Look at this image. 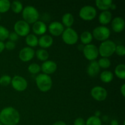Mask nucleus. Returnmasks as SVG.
Masks as SVG:
<instances>
[{"mask_svg": "<svg viewBox=\"0 0 125 125\" xmlns=\"http://www.w3.org/2000/svg\"><path fill=\"white\" fill-rule=\"evenodd\" d=\"M20 120L19 112L12 107H5L0 112V122L3 125H17Z\"/></svg>", "mask_w": 125, "mask_h": 125, "instance_id": "nucleus-1", "label": "nucleus"}, {"mask_svg": "<svg viewBox=\"0 0 125 125\" xmlns=\"http://www.w3.org/2000/svg\"><path fill=\"white\" fill-rule=\"evenodd\" d=\"M35 83L39 90L42 92H47L52 87V81L49 75L41 73L37 76Z\"/></svg>", "mask_w": 125, "mask_h": 125, "instance_id": "nucleus-2", "label": "nucleus"}, {"mask_svg": "<svg viewBox=\"0 0 125 125\" xmlns=\"http://www.w3.org/2000/svg\"><path fill=\"white\" fill-rule=\"evenodd\" d=\"M116 45L112 40H106L103 41L98 48L99 54L102 57H108L112 56L115 51Z\"/></svg>", "mask_w": 125, "mask_h": 125, "instance_id": "nucleus-3", "label": "nucleus"}, {"mask_svg": "<svg viewBox=\"0 0 125 125\" xmlns=\"http://www.w3.org/2000/svg\"><path fill=\"white\" fill-rule=\"evenodd\" d=\"M22 16L26 22L29 23H34L38 21L39 18V13L36 8L32 6H27L23 9Z\"/></svg>", "mask_w": 125, "mask_h": 125, "instance_id": "nucleus-4", "label": "nucleus"}, {"mask_svg": "<svg viewBox=\"0 0 125 125\" xmlns=\"http://www.w3.org/2000/svg\"><path fill=\"white\" fill-rule=\"evenodd\" d=\"M111 34L110 29L106 26H99L93 30L92 36L99 41H105L108 40Z\"/></svg>", "mask_w": 125, "mask_h": 125, "instance_id": "nucleus-5", "label": "nucleus"}, {"mask_svg": "<svg viewBox=\"0 0 125 125\" xmlns=\"http://www.w3.org/2000/svg\"><path fill=\"white\" fill-rule=\"evenodd\" d=\"M62 38L65 43L74 45L78 40V34L74 29L72 28H67L62 32Z\"/></svg>", "mask_w": 125, "mask_h": 125, "instance_id": "nucleus-6", "label": "nucleus"}, {"mask_svg": "<svg viewBox=\"0 0 125 125\" xmlns=\"http://www.w3.org/2000/svg\"><path fill=\"white\" fill-rule=\"evenodd\" d=\"M96 13V10L94 6L87 5L83 6L79 12V15L84 20L90 21L95 18Z\"/></svg>", "mask_w": 125, "mask_h": 125, "instance_id": "nucleus-7", "label": "nucleus"}, {"mask_svg": "<svg viewBox=\"0 0 125 125\" xmlns=\"http://www.w3.org/2000/svg\"><path fill=\"white\" fill-rule=\"evenodd\" d=\"M83 53L87 59L90 61H94L98 56V48L94 44H88L84 46Z\"/></svg>", "mask_w": 125, "mask_h": 125, "instance_id": "nucleus-8", "label": "nucleus"}, {"mask_svg": "<svg viewBox=\"0 0 125 125\" xmlns=\"http://www.w3.org/2000/svg\"><path fill=\"white\" fill-rule=\"evenodd\" d=\"M15 32L18 36H26L30 32L29 24L24 20H18L14 24Z\"/></svg>", "mask_w": 125, "mask_h": 125, "instance_id": "nucleus-9", "label": "nucleus"}, {"mask_svg": "<svg viewBox=\"0 0 125 125\" xmlns=\"http://www.w3.org/2000/svg\"><path fill=\"white\" fill-rule=\"evenodd\" d=\"M11 84L15 90L18 92L24 91L28 87L26 79L21 76L16 75L12 78Z\"/></svg>", "mask_w": 125, "mask_h": 125, "instance_id": "nucleus-10", "label": "nucleus"}, {"mask_svg": "<svg viewBox=\"0 0 125 125\" xmlns=\"http://www.w3.org/2000/svg\"><path fill=\"white\" fill-rule=\"evenodd\" d=\"M91 95L95 100L97 101H104L107 98V92L103 87L95 86L92 89Z\"/></svg>", "mask_w": 125, "mask_h": 125, "instance_id": "nucleus-11", "label": "nucleus"}, {"mask_svg": "<svg viewBox=\"0 0 125 125\" xmlns=\"http://www.w3.org/2000/svg\"><path fill=\"white\" fill-rule=\"evenodd\" d=\"M50 32L54 36H59L61 35L64 31V26L62 23L59 21H52L48 26Z\"/></svg>", "mask_w": 125, "mask_h": 125, "instance_id": "nucleus-12", "label": "nucleus"}, {"mask_svg": "<svg viewBox=\"0 0 125 125\" xmlns=\"http://www.w3.org/2000/svg\"><path fill=\"white\" fill-rule=\"evenodd\" d=\"M35 55V51L31 47H24L20 50L19 52V57L22 61L28 62L31 61Z\"/></svg>", "mask_w": 125, "mask_h": 125, "instance_id": "nucleus-13", "label": "nucleus"}, {"mask_svg": "<svg viewBox=\"0 0 125 125\" xmlns=\"http://www.w3.org/2000/svg\"><path fill=\"white\" fill-rule=\"evenodd\" d=\"M40 68L44 74L49 75V74H52L56 72V70H57V64L54 61L47 60L42 64Z\"/></svg>", "mask_w": 125, "mask_h": 125, "instance_id": "nucleus-14", "label": "nucleus"}, {"mask_svg": "<svg viewBox=\"0 0 125 125\" xmlns=\"http://www.w3.org/2000/svg\"><path fill=\"white\" fill-rule=\"evenodd\" d=\"M111 26L114 31L116 32H120L123 31L125 28V23L124 19L120 17H115L112 20Z\"/></svg>", "mask_w": 125, "mask_h": 125, "instance_id": "nucleus-15", "label": "nucleus"}, {"mask_svg": "<svg viewBox=\"0 0 125 125\" xmlns=\"http://www.w3.org/2000/svg\"><path fill=\"white\" fill-rule=\"evenodd\" d=\"M47 27L46 24L42 21H37L32 25V31L35 34L37 35H42L46 31Z\"/></svg>", "mask_w": 125, "mask_h": 125, "instance_id": "nucleus-16", "label": "nucleus"}, {"mask_svg": "<svg viewBox=\"0 0 125 125\" xmlns=\"http://www.w3.org/2000/svg\"><path fill=\"white\" fill-rule=\"evenodd\" d=\"M53 43V39L50 35H43L38 40V44L42 48H47L50 47Z\"/></svg>", "mask_w": 125, "mask_h": 125, "instance_id": "nucleus-17", "label": "nucleus"}, {"mask_svg": "<svg viewBox=\"0 0 125 125\" xmlns=\"http://www.w3.org/2000/svg\"><path fill=\"white\" fill-rule=\"evenodd\" d=\"M100 70V67L98 63V61L94 60L89 63L87 68V72L89 76L94 77L98 74Z\"/></svg>", "mask_w": 125, "mask_h": 125, "instance_id": "nucleus-18", "label": "nucleus"}, {"mask_svg": "<svg viewBox=\"0 0 125 125\" xmlns=\"http://www.w3.org/2000/svg\"><path fill=\"white\" fill-rule=\"evenodd\" d=\"M98 20L99 22L103 26L108 24L112 20V13L109 10L103 11L99 15Z\"/></svg>", "mask_w": 125, "mask_h": 125, "instance_id": "nucleus-19", "label": "nucleus"}, {"mask_svg": "<svg viewBox=\"0 0 125 125\" xmlns=\"http://www.w3.org/2000/svg\"><path fill=\"white\" fill-rule=\"evenodd\" d=\"M95 3L99 9L104 11L109 9L113 2L112 0H96Z\"/></svg>", "mask_w": 125, "mask_h": 125, "instance_id": "nucleus-20", "label": "nucleus"}, {"mask_svg": "<svg viewBox=\"0 0 125 125\" xmlns=\"http://www.w3.org/2000/svg\"><path fill=\"white\" fill-rule=\"evenodd\" d=\"M62 24L67 28H70L74 23V17L71 13H66L62 16Z\"/></svg>", "mask_w": 125, "mask_h": 125, "instance_id": "nucleus-21", "label": "nucleus"}, {"mask_svg": "<svg viewBox=\"0 0 125 125\" xmlns=\"http://www.w3.org/2000/svg\"><path fill=\"white\" fill-rule=\"evenodd\" d=\"M38 38L35 34H29L26 36L25 42L28 46L31 47H35L38 45Z\"/></svg>", "mask_w": 125, "mask_h": 125, "instance_id": "nucleus-22", "label": "nucleus"}, {"mask_svg": "<svg viewBox=\"0 0 125 125\" xmlns=\"http://www.w3.org/2000/svg\"><path fill=\"white\" fill-rule=\"evenodd\" d=\"M80 39L81 42L84 45H88L92 41L93 36L92 34L89 31H84L81 34Z\"/></svg>", "mask_w": 125, "mask_h": 125, "instance_id": "nucleus-23", "label": "nucleus"}, {"mask_svg": "<svg viewBox=\"0 0 125 125\" xmlns=\"http://www.w3.org/2000/svg\"><path fill=\"white\" fill-rule=\"evenodd\" d=\"M113 78L114 74L111 71H104L100 74V79L103 82L105 83H110L111 81H112Z\"/></svg>", "mask_w": 125, "mask_h": 125, "instance_id": "nucleus-24", "label": "nucleus"}, {"mask_svg": "<svg viewBox=\"0 0 125 125\" xmlns=\"http://www.w3.org/2000/svg\"><path fill=\"white\" fill-rule=\"evenodd\" d=\"M35 54L36 55L37 57L39 60L42 61H44V62L47 61L49 57L48 52L45 49H39V50H37Z\"/></svg>", "mask_w": 125, "mask_h": 125, "instance_id": "nucleus-25", "label": "nucleus"}, {"mask_svg": "<svg viewBox=\"0 0 125 125\" xmlns=\"http://www.w3.org/2000/svg\"><path fill=\"white\" fill-rule=\"evenodd\" d=\"M115 73L118 78L125 79V65L123 63L118 65L115 69Z\"/></svg>", "mask_w": 125, "mask_h": 125, "instance_id": "nucleus-26", "label": "nucleus"}, {"mask_svg": "<svg viewBox=\"0 0 125 125\" xmlns=\"http://www.w3.org/2000/svg\"><path fill=\"white\" fill-rule=\"evenodd\" d=\"M10 7L12 10L15 13H20L23 10V4L20 1H13L12 3H10Z\"/></svg>", "mask_w": 125, "mask_h": 125, "instance_id": "nucleus-27", "label": "nucleus"}, {"mask_svg": "<svg viewBox=\"0 0 125 125\" xmlns=\"http://www.w3.org/2000/svg\"><path fill=\"white\" fill-rule=\"evenodd\" d=\"M101 119L96 116H91L85 122V125H101Z\"/></svg>", "mask_w": 125, "mask_h": 125, "instance_id": "nucleus-28", "label": "nucleus"}, {"mask_svg": "<svg viewBox=\"0 0 125 125\" xmlns=\"http://www.w3.org/2000/svg\"><path fill=\"white\" fill-rule=\"evenodd\" d=\"M10 7V2L9 0H0V12H7Z\"/></svg>", "mask_w": 125, "mask_h": 125, "instance_id": "nucleus-29", "label": "nucleus"}, {"mask_svg": "<svg viewBox=\"0 0 125 125\" xmlns=\"http://www.w3.org/2000/svg\"><path fill=\"white\" fill-rule=\"evenodd\" d=\"M100 67L103 68H107L111 66V61L107 57H101L98 61Z\"/></svg>", "mask_w": 125, "mask_h": 125, "instance_id": "nucleus-30", "label": "nucleus"}, {"mask_svg": "<svg viewBox=\"0 0 125 125\" xmlns=\"http://www.w3.org/2000/svg\"><path fill=\"white\" fill-rule=\"evenodd\" d=\"M9 31L7 28L0 25V41L2 42L9 37Z\"/></svg>", "mask_w": 125, "mask_h": 125, "instance_id": "nucleus-31", "label": "nucleus"}, {"mask_svg": "<svg viewBox=\"0 0 125 125\" xmlns=\"http://www.w3.org/2000/svg\"><path fill=\"white\" fill-rule=\"evenodd\" d=\"M28 69V71L32 74H37V73H39L40 71L41 70L40 65L36 63H32L29 65Z\"/></svg>", "mask_w": 125, "mask_h": 125, "instance_id": "nucleus-32", "label": "nucleus"}, {"mask_svg": "<svg viewBox=\"0 0 125 125\" xmlns=\"http://www.w3.org/2000/svg\"><path fill=\"white\" fill-rule=\"evenodd\" d=\"M12 78L9 75H3L0 78V84L3 86H7L11 83Z\"/></svg>", "mask_w": 125, "mask_h": 125, "instance_id": "nucleus-33", "label": "nucleus"}, {"mask_svg": "<svg viewBox=\"0 0 125 125\" xmlns=\"http://www.w3.org/2000/svg\"><path fill=\"white\" fill-rule=\"evenodd\" d=\"M115 52L117 55L120 56H123L125 54V47L123 45H116L115 51Z\"/></svg>", "mask_w": 125, "mask_h": 125, "instance_id": "nucleus-34", "label": "nucleus"}, {"mask_svg": "<svg viewBox=\"0 0 125 125\" xmlns=\"http://www.w3.org/2000/svg\"><path fill=\"white\" fill-rule=\"evenodd\" d=\"M15 43L12 41H8L5 43V48L8 50H13L15 48Z\"/></svg>", "mask_w": 125, "mask_h": 125, "instance_id": "nucleus-35", "label": "nucleus"}, {"mask_svg": "<svg viewBox=\"0 0 125 125\" xmlns=\"http://www.w3.org/2000/svg\"><path fill=\"white\" fill-rule=\"evenodd\" d=\"M9 38L10 39V41L15 42L16 40H17L19 38V36L17 35V33H15V32H12L9 33Z\"/></svg>", "mask_w": 125, "mask_h": 125, "instance_id": "nucleus-36", "label": "nucleus"}, {"mask_svg": "<svg viewBox=\"0 0 125 125\" xmlns=\"http://www.w3.org/2000/svg\"><path fill=\"white\" fill-rule=\"evenodd\" d=\"M74 125H85V121L81 117H79L74 120Z\"/></svg>", "mask_w": 125, "mask_h": 125, "instance_id": "nucleus-37", "label": "nucleus"}, {"mask_svg": "<svg viewBox=\"0 0 125 125\" xmlns=\"http://www.w3.org/2000/svg\"><path fill=\"white\" fill-rule=\"evenodd\" d=\"M120 92L123 96H125V84H123L120 88Z\"/></svg>", "mask_w": 125, "mask_h": 125, "instance_id": "nucleus-38", "label": "nucleus"}, {"mask_svg": "<svg viewBox=\"0 0 125 125\" xmlns=\"http://www.w3.org/2000/svg\"><path fill=\"white\" fill-rule=\"evenodd\" d=\"M52 125H67L63 121H57V122H56L55 123H54Z\"/></svg>", "mask_w": 125, "mask_h": 125, "instance_id": "nucleus-39", "label": "nucleus"}, {"mask_svg": "<svg viewBox=\"0 0 125 125\" xmlns=\"http://www.w3.org/2000/svg\"><path fill=\"white\" fill-rule=\"evenodd\" d=\"M5 48V43H4L3 42L0 41V53L4 50Z\"/></svg>", "mask_w": 125, "mask_h": 125, "instance_id": "nucleus-40", "label": "nucleus"}, {"mask_svg": "<svg viewBox=\"0 0 125 125\" xmlns=\"http://www.w3.org/2000/svg\"><path fill=\"white\" fill-rule=\"evenodd\" d=\"M111 125H119V124L117 120H112L111 122Z\"/></svg>", "mask_w": 125, "mask_h": 125, "instance_id": "nucleus-41", "label": "nucleus"}, {"mask_svg": "<svg viewBox=\"0 0 125 125\" xmlns=\"http://www.w3.org/2000/svg\"><path fill=\"white\" fill-rule=\"evenodd\" d=\"M100 114H101V112H100V111H96L95 113V116H96V117H100Z\"/></svg>", "mask_w": 125, "mask_h": 125, "instance_id": "nucleus-42", "label": "nucleus"}, {"mask_svg": "<svg viewBox=\"0 0 125 125\" xmlns=\"http://www.w3.org/2000/svg\"><path fill=\"white\" fill-rule=\"evenodd\" d=\"M110 8H111V9H112V10L115 9H116V4H115L112 3V4H111V7H110Z\"/></svg>", "mask_w": 125, "mask_h": 125, "instance_id": "nucleus-43", "label": "nucleus"}, {"mask_svg": "<svg viewBox=\"0 0 125 125\" xmlns=\"http://www.w3.org/2000/svg\"><path fill=\"white\" fill-rule=\"evenodd\" d=\"M0 125H2V123H1V122H0Z\"/></svg>", "mask_w": 125, "mask_h": 125, "instance_id": "nucleus-44", "label": "nucleus"}, {"mask_svg": "<svg viewBox=\"0 0 125 125\" xmlns=\"http://www.w3.org/2000/svg\"><path fill=\"white\" fill-rule=\"evenodd\" d=\"M0 20H1V15H0Z\"/></svg>", "mask_w": 125, "mask_h": 125, "instance_id": "nucleus-45", "label": "nucleus"}]
</instances>
